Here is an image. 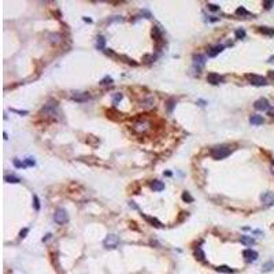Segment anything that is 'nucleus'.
Instances as JSON below:
<instances>
[{
    "instance_id": "nucleus-31",
    "label": "nucleus",
    "mask_w": 274,
    "mask_h": 274,
    "mask_svg": "<svg viewBox=\"0 0 274 274\" xmlns=\"http://www.w3.org/2000/svg\"><path fill=\"white\" fill-rule=\"evenodd\" d=\"M100 84H102V85H108V84H113V78L106 77V78L102 81V82H100Z\"/></svg>"
},
{
    "instance_id": "nucleus-8",
    "label": "nucleus",
    "mask_w": 274,
    "mask_h": 274,
    "mask_svg": "<svg viewBox=\"0 0 274 274\" xmlns=\"http://www.w3.org/2000/svg\"><path fill=\"white\" fill-rule=\"evenodd\" d=\"M243 256L245 258L247 262H254L258 259V252L254 251V249H245V251L243 252Z\"/></svg>"
},
{
    "instance_id": "nucleus-27",
    "label": "nucleus",
    "mask_w": 274,
    "mask_h": 274,
    "mask_svg": "<svg viewBox=\"0 0 274 274\" xmlns=\"http://www.w3.org/2000/svg\"><path fill=\"white\" fill-rule=\"evenodd\" d=\"M263 6H265V8H272L274 6V0H266V2H263Z\"/></svg>"
},
{
    "instance_id": "nucleus-1",
    "label": "nucleus",
    "mask_w": 274,
    "mask_h": 274,
    "mask_svg": "<svg viewBox=\"0 0 274 274\" xmlns=\"http://www.w3.org/2000/svg\"><path fill=\"white\" fill-rule=\"evenodd\" d=\"M211 156H213L214 159H217V161H219V159H224L226 158L229 154H230V148L225 147V145H219V147H215L213 148V150L210 151Z\"/></svg>"
},
{
    "instance_id": "nucleus-10",
    "label": "nucleus",
    "mask_w": 274,
    "mask_h": 274,
    "mask_svg": "<svg viewBox=\"0 0 274 274\" xmlns=\"http://www.w3.org/2000/svg\"><path fill=\"white\" fill-rule=\"evenodd\" d=\"M56 110H58V103H48V104L44 107L43 108V111L44 113H47V114H50V115H56Z\"/></svg>"
},
{
    "instance_id": "nucleus-12",
    "label": "nucleus",
    "mask_w": 274,
    "mask_h": 274,
    "mask_svg": "<svg viewBox=\"0 0 274 274\" xmlns=\"http://www.w3.org/2000/svg\"><path fill=\"white\" fill-rule=\"evenodd\" d=\"M150 186H151V189L155 190V192H161V190L165 189V184L162 182V181H158V180L152 181V182L150 184Z\"/></svg>"
},
{
    "instance_id": "nucleus-38",
    "label": "nucleus",
    "mask_w": 274,
    "mask_h": 274,
    "mask_svg": "<svg viewBox=\"0 0 274 274\" xmlns=\"http://www.w3.org/2000/svg\"><path fill=\"white\" fill-rule=\"evenodd\" d=\"M269 77H270V78H274V71H270V73H269Z\"/></svg>"
},
{
    "instance_id": "nucleus-2",
    "label": "nucleus",
    "mask_w": 274,
    "mask_h": 274,
    "mask_svg": "<svg viewBox=\"0 0 274 274\" xmlns=\"http://www.w3.org/2000/svg\"><path fill=\"white\" fill-rule=\"evenodd\" d=\"M54 219H55V222H56V224H59V225H65L66 222H69V214H67V211H66L65 209H58L56 211H55Z\"/></svg>"
},
{
    "instance_id": "nucleus-13",
    "label": "nucleus",
    "mask_w": 274,
    "mask_h": 274,
    "mask_svg": "<svg viewBox=\"0 0 274 274\" xmlns=\"http://www.w3.org/2000/svg\"><path fill=\"white\" fill-rule=\"evenodd\" d=\"M224 48H225V46H215V47H213L211 50L209 51V56H215V55H218L219 52H222L224 51Z\"/></svg>"
},
{
    "instance_id": "nucleus-33",
    "label": "nucleus",
    "mask_w": 274,
    "mask_h": 274,
    "mask_svg": "<svg viewBox=\"0 0 274 274\" xmlns=\"http://www.w3.org/2000/svg\"><path fill=\"white\" fill-rule=\"evenodd\" d=\"M209 10H211V11H218V10H219V6H217V4H209Z\"/></svg>"
},
{
    "instance_id": "nucleus-25",
    "label": "nucleus",
    "mask_w": 274,
    "mask_h": 274,
    "mask_svg": "<svg viewBox=\"0 0 274 274\" xmlns=\"http://www.w3.org/2000/svg\"><path fill=\"white\" fill-rule=\"evenodd\" d=\"M182 199L185 200V202H189V203L193 202V197L189 195V192H184V193H182Z\"/></svg>"
},
{
    "instance_id": "nucleus-16",
    "label": "nucleus",
    "mask_w": 274,
    "mask_h": 274,
    "mask_svg": "<svg viewBox=\"0 0 274 274\" xmlns=\"http://www.w3.org/2000/svg\"><path fill=\"white\" fill-rule=\"evenodd\" d=\"M96 47H98V50H104L106 47V40L103 36H99L98 37V41H96Z\"/></svg>"
},
{
    "instance_id": "nucleus-35",
    "label": "nucleus",
    "mask_w": 274,
    "mask_h": 274,
    "mask_svg": "<svg viewBox=\"0 0 274 274\" xmlns=\"http://www.w3.org/2000/svg\"><path fill=\"white\" fill-rule=\"evenodd\" d=\"M11 111H14V113H17V114H21V115H25V114H27V111H21V110H15V108H12Z\"/></svg>"
},
{
    "instance_id": "nucleus-18",
    "label": "nucleus",
    "mask_w": 274,
    "mask_h": 274,
    "mask_svg": "<svg viewBox=\"0 0 274 274\" xmlns=\"http://www.w3.org/2000/svg\"><path fill=\"white\" fill-rule=\"evenodd\" d=\"M144 218H145V221H148V222H150V224L154 225V226H156V228H161V226H162V224H161V222H159L158 219H155V218L145 217V215H144Z\"/></svg>"
},
{
    "instance_id": "nucleus-22",
    "label": "nucleus",
    "mask_w": 274,
    "mask_h": 274,
    "mask_svg": "<svg viewBox=\"0 0 274 274\" xmlns=\"http://www.w3.org/2000/svg\"><path fill=\"white\" fill-rule=\"evenodd\" d=\"M217 270L218 272H221V273H233V269L228 267V266H218Z\"/></svg>"
},
{
    "instance_id": "nucleus-5",
    "label": "nucleus",
    "mask_w": 274,
    "mask_h": 274,
    "mask_svg": "<svg viewBox=\"0 0 274 274\" xmlns=\"http://www.w3.org/2000/svg\"><path fill=\"white\" fill-rule=\"evenodd\" d=\"M254 107H255L256 110H259V111H269V110H270L269 100H267V99H263V98L259 99V100H256Z\"/></svg>"
},
{
    "instance_id": "nucleus-37",
    "label": "nucleus",
    "mask_w": 274,
    "mask_h": 274,
    "mask_svg": "<svg viewBox=\"0 0 274 274\" xmlns=\"http://www.w3.org/2000/svg\"><path fill=\"white\" fill-rule=\"evenodd\" d=\"M267 113H269V115H270V117H274V107H273V108H270V110L267 111Z\"/></svg>"
},
{
    "instance_id": "nucleus-17",
    "label": "nucleus",
    "mask_w": 274,
    "mask_h": 274,
    "mask_svg": "<svg viewBox=\"0 0 274 274\" xmlns=\"http://www.w3.org/2000/svg\"><path fill=\"white\" fill-rule=\"evenodd\" d=\"M259 32L263 34H267V36H274V29H272V27L262 26V27H259Z\"/></svg>"
},
{
    "instance_id": "nucleus-9",
    "label": "nucleus",
    "mask_w": 274,
    "mask_h": 274,
    "mask_svg": "<svg viewBox=\"0 0 274 274\" xmlns=\"http://www.w3.org/2000/svg\"><path fill=\"white\" fill-rule=\"evenodd\" d=\"M207 81L213 85H217V84H221V82L224 81V78H222L219 74H217V73H210V74L207 75Z\"/></svg>"
},
{
    "instance_id": "nucleus-40",
    "label": "nucleus",
    "mask_w": 274,
    "mask_h": 274,
    "mask_svg": "<svg viewBox=\"0 0 274 274\" xmlns=\"http://www.w3.org/2000/svg\"><path fill=\"white\" fill-rule=\"evenodd\" d=\"M272 173H273V174H274V165L272 166Z\"/></svg>"
},
{
    "instance_id": "nucleus-29",
    "label": "nucleus",
    "mask_w": 274,
    "mask_h": 274,
    "mask_svg": "<svg viewBox=\"0 0 274 274\" xmlns=\"http://www.w3.org/2000/svg\"><path fill=\"white\" fill-rule=\"evenodd\" d=\"M33 200H34V209H36V210H40V200H39V197L34 195V196H33Z\"/></svg>"
},
{
    "instance_id": "nucleus-3",
    "label": "nucleus",
    "mask_w": 274,
    "mask_h": 274,
    "mask_svg": "<svg viewBox=\"0 0 274 274\" xmlns=\"http://www.w3.org/2000/svg\"><path fill=\"white\" fill-rule=\"evenodd\" d=\"M118 244H119V237H118L117 234H108L104 238V247L108 248V249L117 248Z\"/></svg>"
},
{
    "instance_id": "nucleus-30",
    "label": "nucleus",
    "mask_w": 274,
    "mask_h": 274,
    "mask_svg": "<svg viewBox=\"0 0 274 274\" xmlns=\"http://www.w3.org/2000/svg\"><path fill=\"white\" fill-rule=\"evenodd\" d=\"M123 96H122V93H117V95H114V98H113V100H114V104H117L118 102H119L121 99H122Z\"/></svg>"
},
{
    "instance_id": "nucleus-23",
    "label": "nucleus",
    "mask_w": 274,
    "mask_h": 274,
    "mask_svg": "<svg viewBox=\"0 0 274 274\" xmlns=\"http://www.w3.org/2000/svg\"><path fill=\"white\" fill-rule=\"evenodd\" d=\"M236 14H237V15H249V12L244 8V7H238V8L236 10Z\"/></svg>"
},
{
    "instance_id": "nucleus-39",
    "label": "nucleus",
    "mask_w": 274,
    "mask_h": 274,
    "mask_svg": "<svg viewBox=\"0 0 274 274\" xmlns=\"http://www.w3.org/2000/svg\"><path fill=\"white\" fill-rule=\"evenodd\" d=\"M269 62H274V56H272V58H270V60H269Z\"/></svg>"
},
{
    "instance_id": "nucleus-32",
    "label": "nucleus",
    "mask_w": 274,
    "mask_h": 274,
    "mask_svg": "<svg viewBox=\"0 0 274 274\" xmlns=\"http://www.w3.org/2000/svg\"><path fill=\"white\" fill-rule=\"evenodd\" d=\"M34 163H36V162H34V159H32V158H27L26 161H25V165H26V166H34Z\"/></svg>"
},
{
    "instance_id": "nucleus-19",
    "label": "nucleus",
    "mask_w": 274,
    "mask_h": 274,
    "mask_svg": "<svg viewBox=\"0 0 274 274\" xmlns=\"http://www.w3.org/2000/svg\"><path fill=\"white\" fill-rule=\"evenodd\" d=\"M273 269H274V262H272V261H269L267 263H265V265H263V267H262L263 272H272Z\"/></svg>"
},
{
    "instance_id": "nucleus-7",
    "label": "nucleus",
    "mask_w": 274,
    "mask_h": 274,
    "mask_svg": "<svg viewBox=\"0 0 274 274\" xmlns=\"http://www.w3.org/2000/svg\"><path fill=\"white\" fill-rule=\"evenodd\" d=\"M193 65H195V67L197 70H202L204 67V65H206V58L203 55H195L193 56Z\"/></svg>"
},
{
    "instance_id": "nucleus-24",
    "label": "nucleus",
    "mask_w": 274,
    "mask_h": 274,
    "mask_svg": "<svg viewBox=\"0 0 274 274\" xmlns=\"http://www.w3.org/2000/svg\"><path fill=\"white\" fill-rule=\"evenodd\" d=\"M236 37H237V39H244L245 37V30L244 29H237L236 30Z\"/></svg>"
},
{
    "instance_id": "nucleus-20",
    "label": "nucleus",
    "mask_w": 274,
    "mask_h": 274,
    "mask_svg": "<svg viewBox=\"0 0 274 274\" xmlns=\"http://www.w3.org/2000/svg\"><path fill=\"white\" fill-rule=\"evenodd\" d=\"M4 181L11 182V184H18V182H19V178H17V177H14V175H6V177H4Z\"/></svg>"
},
{
    "instance_id": "nucleus-21",
    "label": "nucleus",
    "mask_w": 274,
    "mask_h": 274,
    "mask_svg": "<svg viewBox=\"0 0 274 274\" xmlns=\"http://www.w3.org/2000/svg\"><path fill=\"white\" fill-rule=\"evenodd\" d=\"M195 255H196V258L199 259V261H204V258H206V255H204V252L202 251V248H197Z\"/></svg>"
},
{
    "instance_id": "nucleus-6",
    "label": "nucleus",
    "mask_w": 274,
    "mask_h": 274,
    "mask_svg": "<svg viewBox=\"0 0 274 274\" xmlns=\"http://www.w3.org/2000/svg\"><path fill=\"white\" fill-rule=\"evenodd\" d=\"M261 200L265 206H274V193L273 192H265L261 196Z\"/></svg>"
},
{
    "instance_id": "nucleus-26",
    "label": "nucleus",
    "mask_w": 274,
    "mask_h": 274,
    "mask_svg": "<svg viewBox=\"0 0 274 274\" xmlns=\"http://www.w3.org/2000/svg\"><path fill=\"white\" fill-rule=\"evenodd\" d=\"M152 36H154L156 40L161 39V32H159L158 27H154V30H152Z\"/></svg>"
},
{
    "instance_id": "nucleus-15",
    "label": "nucleus",
    "mask_w": 274,
    "mask_h": 274,
    "mask_svg": "<svg viewBox=\"0 0 274 274\" xmlns=\"http://www.w3.org/2000/svg\"><path fill=\"white\" fill-rule=\"evenodd\" d=\"M249 122H251L252 125H262L263 123V117L262 115H252L251 118H249Z\"/></svg>"
},
{
    "instance_id": "nucleus-4",
    "label": "nucleus",
    "mask_w": 274,
    "mask_h": 274,
    "mask_svg": "<svg viewBox=\"0 0 274 274\" xmlns=\"http://www.w3.org/2000/svg\"><path fill=\"white\" fill-rule=\"evenodd\" d=\"M247 78L248 81L251 82L252 85H256V86H262V85H266L267 84V79L262 75H256V74H247Z\"/></svg>"
},
{
    "instance_id": "nucleus-34",
    "label": "nucleus",
    "mask_w": 274,
    "mask_h": 274,
    "mask_svg": "<svg viewBox=\"0 0 274 274\" xmlns=\"http://www.w3.org/2000/svg\"><path fill=\"white\" fill-rule=\"evenodd\" d=\"M173 107H174V100H169V111L170 113H171V110H173Z\"/></svg>"
},
{
    "instance_id": "nucleus-14",
    "label": "nucleus",
    "mask_w": 274,
    "mask_h": 274,
    "mask_svg": "<svg viewBox=\"0 0 274 274\" xmlns=\"http://www.w3.org/2000/svg\"><path fill=\"white\" fill-rule=\"evenodd\" d=\"M241 243L244 245H254L255 244V238L251 236H241Z\"/></svg>"
},
{
    "instance_id": "nucleus-28",
    "label": "nucleus",
    "mask_w": 274,
    "mask_h": 274,
    "mask_svg": "<svg viewBox=\"0 0 274 274\" xmlns=\"http://www.w3.org/2000/svg\"><path fill=\"white\" fill-rule=\"evenodd\" d=\"M12 163H14V166H15V167H18V169H21V167H25V166H26L25 163H22V162H19L18 159H14V162H12Z\"/></svg>"
},
{
    "instance_id": "nucleus-11",
    "label": "nucleus",
    "mask_w": 274,
    "mask_h": 274,
    "mask_svg": "<svg viewBox=\"0 0 274 274\" xmlns=\"http://www.w3.org/2000/svg\"><path fill=\"white\" fill-rule=\"evenodd\" d=\"M91 99V95L89 93H77V95H73V100L74 102H78V103H82V102H86V100Z\"/></svg>"
},
{
    "instance_id": "nucleus-36",
    "label": "nucleus",
    "mask_w": 274,
    "mask_h": 274,
    "mask_svg": "<svg viewBox=\"0 0 274 274\" xmlns=\"http://www.w3.org/2000/svg\"><path fill=\"white\" fill-rule=\"evenodd\" d=\"M27 232H29V230H27V229H23V230H21V233H19V234H21V237H25Z\"/></svg>"
}]
</instances>
